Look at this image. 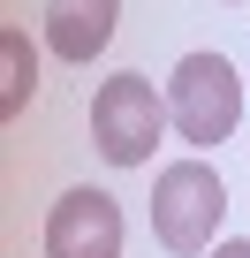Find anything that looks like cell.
Returning a JSON list of instances; mask_svg holds the SVG:
<instances>
[{
    "label": "cell",
    "instance_id": "obj_1",
    "mask_svg": "<svg viewBox=\"0 0 250 258\" xmlns=\"http://www.w3.org/2000/svg\"><path fill=\"white\" fill-rule=\"evenodd\" d=\"M227 220V182L212 175V160H167L152 175V235L175 258H212V235Z\"/></svg>",
    "mask_w": 250,
    "mask_h": 258
},
{
    "label": "cell",
    "instance_id": "obj_2",
    "mask_svg": "<svg viewBox=\"0 0 250 258\" xmlns=\"http://www.w3.org/2000/svg\"><path fill=\"white\" fill-rule=\"evenodd\" d=\"M242 99H250V76L227 53H182L167 76V121L182 145H227L242 121Z\"/></svg>",
    "mask_w": 250,
    "mask_h": 258
},
{
    "label": "cell",
    "instance_id": "obj_3",
    "mask_svg": "<svg viewBox=\"0 0 250 258\" xmlns=\"http://www.w3.org/2000/svg\"><path fill=\"white\" fill-rule=\"evenodd\" d=\"M167 129H175L167 121V91L152 76H137V69H121V76H106L91 91V145H99L106 167H144Z\"/></svg>",
    "mask_w": 250,
    "mask_h": 258
},
{
    "label": "cell",
    "instance_id": "obj_4",
    "mask_svg": "<svg viewBox=\"0 0 250 258\" xmlns=\"http://www.w3.org/2000/svg\"><path fill=\"white\" fill-rule=\"evenodd\" d=\"M121 235H129L121 205L91 182L61 190L53 213H46V258H121Z\"/></svg>",
    "mask_w": 250,
    "mask_h": 258
},
{
    "label": "cell",
    "instance_id": "obj_5",
    "mask_svg": "<svg viewBox=\"0 0 250 258\" xmlns=\"http://www.w3.org/2000/svg\"><path fill=\"white\" fill-rule=\"evenodd\" d=\"M114 23H121V0H46V53L84 69L114 46Z\"/></svg>",
    "mask_w": 250,
    "mask_h": 258
},
{
    "label": "cell",
    "instance_id": "obj_6",
    "mask_svg": "<svg viewBox=\"0 0 250 258\" xmlns=\"http://www.w3.org/2000/svg\"><path fill=\"white\" fill-rule=\"evenodd\" d=\"M31 91H38V53H31V31H0V121H23V106H31Z\"/></svg>",
    "mask_w": 250,
    "mask_h": 258
},
{
    "label": "cell",
    "instance_id": "obj_7",
    "mask_svg": "<svg viewBox=\"0 0 250 258\" xmlns=\"http://www.w3.org/2000/svg\"><path fill=\"white\" fill-rule=\"evenodd\" d=\"M212 258H250V243H212Z\"/></svg>",
    "mask_w": 250,
    "mask_h": 258
}]
</instances>
